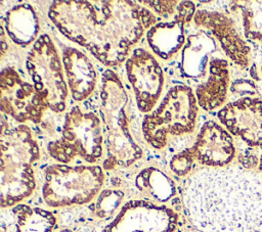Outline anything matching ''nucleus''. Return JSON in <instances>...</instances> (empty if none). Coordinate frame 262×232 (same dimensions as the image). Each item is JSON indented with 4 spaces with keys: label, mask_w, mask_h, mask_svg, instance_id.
<instances>
[{
    "label": "nucleus",
    "mask_w": 262,
    "mask_h": 232,
    "mask_svg": "<svg viewBox=\"0 0 262 232\" xmlns=\"http://www.w3.org/2000/svg\"><path fill=\"white\" fill-rule=\"evenodd\" d=\"M125 193L119 189H104L96 199L95 215L99 219L111 218L118 208H121Z\"/></svg>",
    "instance_id": "5701e85b"
},
{
    "label": "nucleus",
    "mask_w": 262,
    "mask_h": 232,
    "mask_svg": "<svg viewBox=\"0 0 262 232\" xmlns=\"http://www.w3.org/2000/svg\"><path fill=\"white\" fill-rule=\"evenodd\" d=\"M0 91L2 112L20 125L39 124L48 110L32 82L14 66L7 65L1 71Z\"/></svg>",
    "instance_id": "1a4fd4ad"
},
{
    "label": "nucleus",
    "mask_w": 262,
    "mask_h": 232,
    "mask_svg": "<svg viewBox=\"0 0 262 232\" xmlns=\"http://www.w3.org/2000/svg\"><path fill=\"white\" fill-rule=\"evenodd\" d=\"M129 96L119 76L106 69L100 84V119L106 155L102 168L106 171L125 169L139 160L143 151L129 128Z\"/></svg>",
    "instance_id": "7ed1b4c3"
},
{
    "label": "nucleus",
    "mask_w": 262,
    "mask_h": 232,
    "mask_svg": "<svg viewBox=\"0 0 262 232\" xmlns=\"http://www.w3.org/2000/svg\"><path fill=\"white\" fill-rule=\"evenodd\" d=\"M187 150L193 161L209 168L226 167L235 156L230 133L214 121H208L202 126L194 143Z\"/></svg>",
    "instance_id": "2eb2a0df"
},
{
    "label": "nucleus",
    "mask_w": 262,
    "mask_h": 232,
    "mask_svg": "<svg viewBox=\"0 0 262 232\" xmlns=\"http://www.w3.org/2000/svg\"><path fill=\"white\" fill-rule=\"evenodd\" d=\"M61 59L69 91L76 101H84L94 91L97 73L91 60L81 50L63 46Z\"/></svg>",
    "instance_id": "dca6fc26"
},
{
    "label": "nucleus",
    "mask_w": 262,
    "mask_h": 232,
    "mask_svg": "<svg viewBox=\"0 0 262 232\" xmlns=\"http://www.w3.org/2000/svg\"><path fill=\"white\" fill-rule=\"evenodd\" d=\"M193 21L196 27L208 30L219 42L225 55L237 66L246 68L252 60L251 47L242 37L238 22L220 10H196Z\"/></svg>",
    "instance_id": "f8f14e48"
},
{
    "label": "nucleus",
    "mask_w": 262,
    "mask_h": 232,
    "mask_svg": "<svg viewBox=\"0 0 262 232\" xmlns=\"http://www.w3.org/2000/svg\"><path fill=\"white\" fill-rule=\"evenodd\" d=\"M55 224L56 218L51 212L16 204L2 208L0 232H53Z\"/></svg>",
    "instance_id": "f3484780"
},
{
    "label": "nucleus",
    "mask_w": 262,
    "mask_h": 232,
    "mask_svg": "<svg viewBox=\"0 0 262 232\" xmlns=\"http://www.w3.org/2000/svg\"><path fill=\"white\" fill-rule=\"evenodd\" d=\"M193 163L194 161L186 148L172 156L170 160V168L175 175L183 177L190 172Z\"/></svg>",
    "instance_id": "b1692460"
},
{
    "label": "nucleus",
    "mask_w": 262,
    "mask_h": 232,
    "mask_svg": "<svg viewBox=\"0 0 262 232\" xmlns=\"http://www.w3.org/2000/svg\"><path fill=\"white\" fill-rule=\"evenodd\" d=\"M257 86L251 80H237L231 86V91L237 95H255L258 93Z\"/></svg>",
    "instance_id": "a878e982"
},
{
    "label": "nucleus",
    "mask_w": 262,
    "mask_h": 232,
    "mask_svg": "<svg viewBox=\"0 0 262 232\" xmlns=\"http://www.w3.org/2000/svg\"><path fill=\"white\" fill-rule=\"evenodd\" d=\"M103 150L101 119L95 112L85 111L78 105L64 114L57 139L47 144L49 155L64 165L76 158L94 164L101 158Z\"/></svg>",
    "instance_id": "423d86ee"
},
{
    "label": "nucleus",
    "mask_w": 262,
    "mask_h": 232,
    "mask_svg": "<svg viewBox=\"0 0 262 232\" xmlns=\"http://www.w3.org/2000/svg\"><path fill=\"white\" fill-rule=\"evenodd\" d=\"M230 4V12L237 15L244 36L262 47V1H233Z\"/></svg>",
    "instance_id": "4be33fe9"
},
{
    "label": "nucleus",
    "mask_w": 262,
    "mask_h": 232,
    "mask_svg": "<svg viewBox=\"0 0 262 232\" xmlns=\"http://www.w3.org/2000/svg\"><path fill=\"white\" fill-rule=\"evenodd\" d=\"M178 215L164 204L148 200L126 202L101 232H174Z\"/></svg>",
    "instance_id": "9d476101"
},
{
    "label": "nucleus",
    "mask_w": 262,
    "mask_h": 232,
    "mask_svg": "<svg viewBox=\"0 0 262 232\" xmlns=\"http://www.w3.org/2000/svg\"><path fill=\"white\" fill-rule=\"evenodd\" d=\"M48 16L69 40L115 67L128 59L156 14L139 1H54Z\"/></svg>",
    "instance_id": "f257e3e1"
},
{
    "label": "nucleus",
    "mask_w": 262,
    "mask_h": 232,
    "mask_svg": "<svg viewBox=\"0 0 262 232\" xmlns=\"http://www.w3.org/2000/svg\"><path fill=\"white\" fill-rule=\"evenodd\" d=\"M0 192L1 208L18 204L36 188L33 165L40 158V148L27 125L5 128L2 123Z\"/></svg>",
    "instance_id": "20e7f679"
},
{
    "label": "nucleus",
    "mask_w": 262,
    "mask_h": 232,
    "mask_svg": "<svg viewBox=\"0 0 262 232\" xmlns=\"http://www.w3.org/2000/svg\"><path fill=\"white\" fill-rule=\"evenodd\" d=\"M220 51L214 38L203 29L187 36L180 51L179 72L192 90L208 77L213 58Z\"/></svg>",
    "instance_id": "4468645a"
},
{
    "label": "nucleus",
    "mask_w": 262,
    "mask_h": 232,
    "mask_svg": "<svg viewBox=\"0 0 262 232\" xmlns=\"http://www.w3.org/2000/svg\"><path fill=\"white\" fill-rule=\"evenodd\" d=\"M26 69L30 81L44 105L55 113L67 107L69 87L61 55L47 34H42L26 56Z\"/></svg>",
    "instance_id": "6e6552de"
},
{
    "label": "nucleus",
    "mask_w": 262,
    "mask_h": 232,
    "mask_svg": "<svg viewBox=\"0 0 262 232\" xmlns=\"http://www.w3.org/2000/svg\"><path fill=\"white\" fill-rule=\"evenodd\" d=\"M229 64L221 52L212 60L207 79L193 89L198 105L206 111L219 108L227 98L229 88Z\"/></svg>",
    "instance_id": "a211bd4d"
},
{
    "label": "nucleus",
    "mask_w": 262,
    "mask_h": 232,
    "mask_svg": "<svg viewBox=\"0 0 262 232\" xmlns=\"http://www.w3.org/2000/svg\"><path fill=\"white\" fill-rule=\"evenodd\" d=\"M217 117L226 130L250 146H262V100L242 97L225 104Z\"/></svg>",
    "instance_id": "ddd939ff"
},
{
    "label": "nucleus",
    "mask_w": 262,
    "mask_h": 232,
    "mask_svg": "<svg viewBox=\"0 0 262 232\" xmlns=\"http://www.w3.org/2000/svg\"><path fill=\"white\" fill-rule=\"evenodd\" d=\"M1 26L9 39L19 47L26 48L39 38L40 19L36 9L29 3L10 7L1 17Z\"/></svg>",
    "instance_id": "6ab92c4d"
},
{
    "label": "nucleus",
    "mask_w": 262,
    "mask_h": 232,
    "mask_svg": "<svg viewBox=\"0 0 262 232\" xmlns=\"http://www.w3.org/2000/svg\"><path fill=\"white\" fill-rule=\"evenodd\" d=\"M259 170L262 172V155L260 157V161H259Z\"/></svg>",
    "instance_id": "bb28decb"
},
{
    "label": "nucleus",
    "mask_w": 262,
    "mask_h": 232,
    "mask_svg": "<svg viewBox=\"0 0 262 232\" xmlns=\"http://www.w3.org/2000/svg\"><path fill=\"white\" fill-rule=\"evenodd\" d=\"M103 182L99 166L54 164L45 170L42 196L50 207L85 204L98 194Z\"/></svg>",
    "instance_id": "0eeeda50"
},
{
    "label": "nucleus",
    "mask_w": 262,
    "mask_h": 232,
    "mask_svg": "<svg viewBox=\"0 0 262 232\" xmlns=\"http://www.w3.org/2000/svg\"><path fill=\"white\" fill-rule=\"evenodd\" d=\"M145 7L150 9L155 14H158L165 19L172 18L176 14L179 1H140Z\"/></svg>",
    "instance_id": "393cba45"
},
{
    "label": "nucleus",
    "mask_w": 262,
    "mask_h": 232,
    "mask_svg": "<svg viewBox=\"0 0 262 232\" xmlns=\"http://www.w3.org/2000/svg\"><path fill=\"white\" fill-rule=\"evenodd\" d=\"M135 186L148 201L164 204L176 194L174 181L156 167L142 169L135 177Z\"/></svg>",
    "instance_id": "412c9836"
},
{
    "label": "nucleus",
    "mask_w": 262,
    "mask_h": 232,
    "mask_svg": "<svg viewBox=\"0 0 262 232\" xmlns=\"http://www.w3.org/2000/svg\"><path fill=\"white\" fill-rule=\"evenodd\" d=\"M182 202L200 232H262V178L249 169L194 172L185 182Z\"/></svg>",
    "instance_id": "f03ea898"
},
{
    "label": "nucleus",
    "mask_w": 262,
    "mask_h": 232,
    "mask_svg": "<svg viewBox=\"0 0 262 232\" xmlns=\"http://www.w3.org/2000/svg\"><path fill=\"white\" fill-rule=\"evenodd\" d=\"M198 111V101L190 87H171L158 106L144 115L141 125L144 140L155 149L164 148L171 137L193 132Z\"/></svg>",
    "instance_id": "39448f33"
},
{
    "label": "nucleus",
    "mask_w": 262,
    "mask_h": 232,
    "mask_svg": "<svg viewBox=\"0 0 262 232\" xmlns=\"http://www.w3.org/2000/svg\"><path fill=\"white\" fill-rule=\"evenodd\" d=\"M261 74H262V63H261Z\"/></svg>",
    "instance_id": "c85d7f7f"
},
{
    "label": "nucleus",
    "mask_w": 262,
    "mask_h": 232,
    "mask_svg": "<svg viewBox=\"0 0 262 232\" xmlns=\"http://www.w3.org/2000/svg\"><path fill=\"white\" fill-rule=\"evenodd\" d=\"M185 22L173 18L158 21L146 31L145 38L151 52L162 60L173 59L186 43Z\"/></svg>",
    "instance_id": "aec40b11"
},
{
    "label": "nucleus",
    "mask_w": 262,
    "mask_h": 232,
    "mask_svg": "<svg viewBox=\"0 0 262 232\" xmlns=\"http://www.w3.org/2000/svg\"><path fill=\"white\" fill-rule=\"evenodd\" d=\"M125 67L139 111L149 113L156 108L164 89L165 78L161 64L149 51L134 48Z\"/></svg>",
    "instance_id": "9b49d317"
},
{
    "label": "nucleus",
    "mask_w": 262,
    "mask_h": 232,
    "mask_svg": "<svg viewBox=\"0 0 262 232\" xmlns=\"http://www.w3.org/2000/svg\"><path fill=\"white\" fill-rule=\"evenodd\" d=\"M58 232H73V231L70 230V229H62V230H60V231H58Z\"/></svg>",
    "instance_id": "cd10ccee"
}]
</instances>
